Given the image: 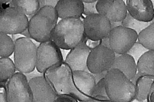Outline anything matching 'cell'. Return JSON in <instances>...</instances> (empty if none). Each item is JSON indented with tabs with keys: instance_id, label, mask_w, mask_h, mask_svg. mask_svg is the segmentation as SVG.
<instances>
[{
	"instance_id": "cell-24",
	"label": "cell",
	"mask_w": 154,
	"mask_h": 102,
	"mask_svg": "<svg viewBox=\"0 0 154 102\" xmlns=\"http://www.w3.org/2000/svg\"><path fill=\"white\" fill-rule=\"evenodd\" d=\"M14 41L7 34L0 32V56L8 58L14 53Z\"/></svg>"
},
{
	"instance_id": "cell-27",
	"label": "cell",
	"mask_w": 154,
	"mask_h": 102,
	"mask_svg": "<svg viewBox=\"0 0 154 102\" xmlns=\"http://www.w3.org/2000/svg\"><path fill=\"white\" fill-rule=\"evenodd\" d=\"M91 97L101 98H108L105 88L104 77L100 79L96 85L94 92ZM109 99V98H108Z\"/></svg>"
},
{
	"instance_id": "cell-29",
	"label": "cell",
	"mask_w": 154,
	"mask_h": 102,
	"mask_svg": "<svg viewBox=\"0 0 154 102\" xmlns=\"http://www.w3.org/2000/svg\"><path fill=\"white\" fill-rule=\"evenodd\" d=\"M97 2L94 3L88 4V3H84V14L86 15V16L91 15L93 14L98 13L97 9H96V4Z\"/></svg>"
},
{
	"instance_id": "cell-8",
	"label": "cell",
	"mask_w": 154,
	"mask_h": 102,
	"mask_svg": "<svg viewBox=\"0 0 154 102\" xmlns=\"http://www.w3.org/2000/svg\"><path fill=\"white\" fill-rule=\"evenodd\" d=\"M116 54L109 47L100 44L92 49L87 60L88 71L93 74L106 73L112 68Z\"/></svg>"
},
{
	"instance_id": "cell-22",
	"label": "cell",
	"mask_w": 154,
	"mask_h": 102,
	"mask_svg": "<svg viewBox=\"0 0 154 102\" xmlns=\"http://www.w3.org/2000/svg\"><path fill=\"white\" fill-rule=\"evenodd\" d=\"M16 68L14 62L9 58H0V82L5 83L16 73Z\"/></svg>"
},
{
	"instance_id": "cell-30",
	"label": "cell",
	"mask_w": 154,
	"mask_h": 102,
	"mask_svg": "<svg viewBox=\"0 0 154 102\" xmlns=\"http://www.w3.org/2000/svg\"><path fill=\"white\" fill-rule=\"evenodd\" d=\"M0 102H8L6 95V86L1 83Z\"/></svg>"
},
{
	"instance_id": "cell-28",
	"label": "cell",
	"mask_w": 154,
	"mask_h": 102,
	"mask_svg": "<svg viewBox=\"0 0 154 102\" xmlns=\"http://www.w3.org/2000/svg\"><path fill=\"white\" fill-rule=\"evenodd\" d=\"M38 12L49 16V17L58 22V19L59 18V17L55 7L52 5H45L44 7H40Z\"/></svg>"
},
{
	"instance_id": "cell-21",
	"label": "cell",
	"mask_w": 154,
	"mask_h": 102,
	"mask_svg": "<svg viewBox=\"0 0 154 102\" xmlns=\"http://www.w3.org/2000/svg\"><path fill=\"white\" fill-rule=\"evenodd\" d=\"M9 7L17 8L31 17L37 14L40 8V1L38 0H12Z\"/></svg>"
},
{
	"instance_id": "cell-35",
	"label": "cell",
	"mask_w": 154,
	"mask_h": 102,
	"mask_svg": "<svg viewBox=\"0 0 154 102\" xmlns=\"http://www.w3.org/2000/svg\"><path fill=\"white\" fill-rule=\"evenodd\" d=\"M58 1H40V7L45 5H52L55 7Z\"/></svg>"
},
{
	"instance_id": "cell-9",
	"label": "cell",
	"mask_w": 154,
	"mask_h": 102,
	"mask_svg": "<svg viewBox=\"0 0 154 102\" xmlns=\"http://www.w3.org/2000/svg\"><path fill=\"white\" fill-rule=\"evenodd\" d=\"M6 95L8 102H33L29 80L25 74L17 72L8 80Z\"/></svg>"
},
{
	"instance_id": "cell-37",
	"label": "cell",
	"mask_w": 154,
	"mask_h": 102,
	"mask_svg": "<svg viewBox=\"0 0 154 102\" xmlns=\"http://www.w3.org/2000/svg\"><path fill=\"white\" fill-rule=\"evenodd\" d=\"M152 4H153V9H154V1H152Z\"/></svg>"
},
{
	"instance_id": "cell-36",
	"label": "cell",
	"mask_w": 154,
	"mask_h": 102,
	"mask_svg": "<svg viewBox=\"0 0 154 102\" xmlns=\"http://www.w3.org/2000/svg\"><path fill=\"white\" fill-rule=\"evenodd\" d=\"M84 3H88V4H91V3H94L97 1H96V0H84L82 1Z\"/></svg>"
},
{
	"instance_id": "cell-12",
	"label": "cell",
	"mask_w": 154,
	"mask_h": 102,
	"mask_svg": "<svg viewBox=\"0 0 154 102\" xmlns=\"http://www.w3.org/2000/svg\"><path fill=\"white\" fill-rule=\"evenodd\" d=\"M96 9L111 23H122L128 13L126 4L123 0H99Z\"/></svg>"
},
{
	"instance_id": "cell-16",
	"label": "cell",
	"mask_w": 154,
	"mask_h": 102,
	"mask_svg": "<svg viewBox=\"0 0 154 102\" xmlns=\"http://www.w3.org/2000/svg\"><path fill=\"white\" fill-rule=\"evenodd\" d=\"M55 8L61 19H80L84 14V5L81 0H59Z\"/></svg>"
},
{
	"instance_id": "cell-32",
	"label": "cell",
	"mask_w": 154,
	"mask_h": 102,
	"mask_svg": "<svg viewBox=\"0 0 154 102\" xmlns=\"http://www.w3.org/2000/svg\"><path fill=\"white\" fill-rule=\"evenodd\" d=\"M75 99L67 96H58L54 102H76Z\"/></svg>"
},
{
	"instance_id": "cell-6",
	"label": "cell",
	"mask_w": 154,
	"mask_h": 102,
	"mask_svg": "<svg viewBox=\"0 0 154 102\" xmlns=\"http://www.w3.org/2000/svg\"><path fill=\"white\" fill-rule=\"evenodd\" d=\"M60 49L51 40L39 44L37 47L36 63L38 72L44 74L49 70L59 67L64 62Z\"/></svg>"
},
{
	"instance_id": "cell-2",
	"label": "cell",
	"mask_w": 154,
	"mask_h": 102,
	"mask_svg": "<svg viewBox=\"0 0 154 102\" xmlns=\"http://www.w3.org/2000/svg\"><path fill=\"white\" fill-rule=\"evenodd\" d=\"M106 95L111 102H132L135 100L134 83L122 71L112 68L104 76Z\"/></svg>"
},
{
	"instance_id": "cell-14",
	"label": "cell",
	"mask_w": 154,
	"mask_h": 102,
	"mask_svg": "<svg viewBox=\"0 0 154 102\" xmlns=\"http://www.w3.org/2000/svg\"><path fill=\"white\" fill-rule=\"evenodd\" d=\"M91 50L85 41L82 42L70 50L64 62L72 71H89L87 67V60Z\"/></svg>"
},
{
	"instance_id": "cell-15",
	"label": "cell",
	"mask_w": 154,
	"mask_h": 102,
	"mask_svg": "<svg viewBox=\"0 0 154 102\" xmlns=\"http://www.w3.org/2000/svg\"><path fill=\"white\" fill-rule=\"evenodd\" d=\"M128 12L134 19L143 22H154V9L150 0H127Z\"/></svg>"
},
{
	"instance_id": "cell-34",
	"label": "cell",
	"mask_w": 154,
	"mask_h": 102,
	"mask_svg": "<svg viewBox=\"0 0 154 102\" xmlns=\"http://www.w3.org/2000/svg\"><path fill=\"white\" fill-rule=\"evenodd\" d=\"M84 102H111L108 98H101L96 97H90Z\"/></svg>"
},
{
	"instance_id": "cell-31",
	"label": "cell",
	"mask_w": 154,
	"mask_h": 102,
	"mask_svg": "<svg viewBox=\"0 0 154 102\" xmlns=\"http://www.w3.org/2000/svg\"><path fill=\"white\" fill-rule=\"evenodd\" d=\"M85 42L87 44V46L91 49H93L94 48L96 47L97 46L100 45L101 44V41H93L90 39L87 38V40H85Z\"/></svg>"
},
{
	"instance_id": "cell-18",
	"label": "cell",
	"mask_w": 154,
	"mask_h": 102,
	"mask_svg": "<svg viewBox=\"0 0 154 102\" xmlns=\"http://www.w3.org/2000/svg\"><path fill=\"white\" fill-rule=\"evenodd\" d=\"M112 68L119 70L131 80L137 74V62L128 53L116 56Z\"/></svg>"
},
{
	"instance_id": "cell-7",
	"label": "cell",
	"mask_w": 154,
	"mask_h": 102,
	"mask_svg": "<svg viewBox=\"0 0 154 102\" xmlns=\"http://www.w3.org/2000/svg\"><path fill=\"white\" fill-rule=\"evenodd\" d=\"M138 34L134 30L117 26L112 28L108 36L109 47L117 55L128 53L138 41Z\"/></svg>"
},
{
	"instance_id": "cell-5",
	"label": "cell",
	"mask_w": 154,
	"mask_h": 102,
	"mask_svg": "<svg viewBox=\"0 0 154 102\" xmlns=\"http://www.w3.org/2000/svg\"><path fill=\"white\" fill-rule=\"evenodd\" d=\"M29 23L28 16L14 7L1 10L0 32L7 35L21 34L27 30Z\"/></svg>"
},
{
	"instance_id": "cell-19",
	"label": "cell",
	"mask_w": 154,
	"mask_h": 102,
	"mask_svg": "<svg viewBox=\"0 0 154 102\" xmlns=\"http://www.w3.org/2000/svg\"><path fill=\"white\" fill-rule=\"evenodd\" d=\"M136 88L135 100L137 102H147V98L154 79L138 73L132 80Z\"/></svg>"
},
{
	"instance_id": "cell-11",
	"label": "cell",
	"mask_w": 154,
	"mask_h": 102,
	"mask_svg": "<svg viewBox=\"0 0 154 102\" xmlns=\"http://www.w3.org/2000/svg\"><path fill=\"white\" fill-rule=\"evenodd\" d=\"M57 23L49 16L37 12L29 20L27 30L31 38L41 43L51 40L52 31Z\"/></svg>"
},
{
	"instance_id": "cell-13",
	"label": "cell",
	"mask_w": 154,
	"mask_h": 102,
	"mask_svg": "<svg viewBox=\"0 0 154 102\" xmlns=\"http://www.w3.org/2000/svg\"><path fill=\"white\" fill-rule=\"evenodd\" d=\"M33 102H54L58 95L44 76H36L29 80Z\"/></svg>"
},
{
	"instance_id": "cell-4",
	"label": "cell",
	"mask_w": 154,
	"mask_h": 102,
	"mask_svg": "<svg viewBox=\"0 0 154 102\" xmlns=\"http://www.w3.org/2000/svg\"><path fill=\"white\" fill-rule=\"evenodd\" d=\"M13 53L18 72L26 74L36 68L37 47L29 38L22 37L15 40Z\"/></svg>"
},
{
	"instance_id": "cell-25",
	"label": "cell",
	"mask_w": 154,
	"mask_h": 102,
	"mask_svg": "<svg viewBox=\"0 0 154 102\" xmlns=\"http://www.w3.org/2000/svg\"><path fill=\"white\" fill-rule=\"evenodd\" d=\"M152 22H153L148 23L140 22L134 19L129 13H128L126 18L122 22V25L134 30L138 34L140 32H141L143 29L147 28Z\"/></svg>"
},
{
	"instance_id": "cell-17",
	"label": "cell",
	"mask_w": 154,
	"mask_h": 102,
	"mask_svg": "<svg viewBox=\"0 0 154 102\" xmlns=\"http://www.w3.org/2000/svg\"><path fill=\"white\" fill-rule=\"evenodd\" d=\"M72 75L76 89L90 98L93 95L97 83L94 75L85 71H72Z\"/></svg>"
},
{
	"instance_id": "cell-10",
	"label": "cell",
	"mask_w": 154,
	"mask_h": 102,
	"mask_svg": "<svg viewBox=\"0 0 154 102\" xmlns=\"http://www.w3.org/2000/svg\"><path fill=\"white\" fill-rule=\"evenodd\" d=\"M83 24L87 38L93 41H102L108 38L112 29L111 22L99 13L85 16Z\"/></svg>"
},
{
	"instance_id": "cell-20",
	"label": "cell",
	"mask_w": 154,
	"mask_h": 102,
	"mask_svg": "<svg viewBox=\"0 0 154 102\" xmlns=\"http://www.w3.org/2000/svg\"><path fill=\"white\" fill-rule=\"evenodd\" d=\"M137 73L154 79V50H148L137 62Z\"/></svg>"
},
{
	"instance_id": "cell-26",
	"label": "cell",
	"mask_w": 154,
	"mask_h": 102,
	"mask_svg": "<svg viewBox=\"0 0 154 102\" xmlns=\"http://www.w3.org/2000/svg\"><path fill=\"white\" fill-rule=\"evenodd\" d=\"M147 51H148V50L145 48L138 41H137L128 53L132 56L135 61L137 62L139 58Z\"/></svg>"
},
{
	"instance_id": "cell-3",
	"label": "cell",
	"mask_w": 154,
	"mask_h": 102,
	"mask_svg": "<svg viewBox=\"0 0 154 102\" xmlns=\"http://www.w3.org/2000/svg\"><path fill=\"white\" fill-rule=\"evenodd\" d=\"M43 76L50 83L58 96H67L82 102L89 99L75 87L72 71L64 62L59 67L47 71Z\"/></svg>"
},
{
	"instance_id": "cell-33",
	"label": "cell",
	"mask_w": 154,
	"mask_h": 102,
	"mask_svg": "<svg viewBox=\"0 0 154 102\" xmlns=\"http://www.w3.org/2000/svg\"><path fill=\"white\" fill-rule=\"evenodd\" d=\"M147 102H154V82L152 83L147 98Z\"/></svg>"
},
{
	"instance_id": "cell-1",
	"label": "cell",
	"mask_w": 154,
	"mask_h": 102,
	"mask_svg": "<svg viewBox=\"0 0 154 102\" xmlns=\"http://www.w3.org/2000/svg\"><path fill=\"white\" fill-rule=\"evenodd\" d=\"M83 20L71 18L60 20L51 33V40L63 50H71L82 42L85 41Z\"/></svg>"
},
{
	"instance_id": "cell-23",
	"label": "cell",
	"mask_w": 154,
	"mask_h": 102,
	"mask_svg": "<svg viewBox=\"0 0 154 102\" xmlns=\"http://www.w3.org/2000/svg\"><path fill=\"white\" fill-rule=\"evenodd\" d=\"M138 41L148 50H154V22L138 34Z\"/></svg>"
}]
</instances>
